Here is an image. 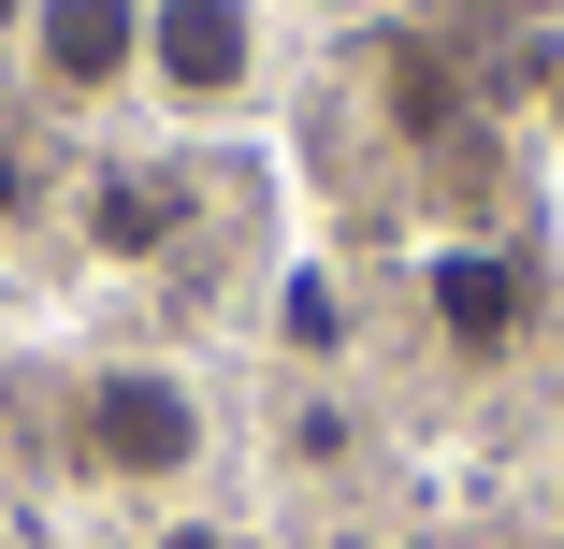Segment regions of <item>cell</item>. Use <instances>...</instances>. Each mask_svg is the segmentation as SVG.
Returning <instances> with one entry per match:
<instances>
[{"instance_id":"6da1fadb","label":"cell","mask_w":564,"mask_h":549,"mask_svg":"<svg viewBox=\"0 0 564 549\" xmlns=\"http://www.w3.org/2000/svg\"><path fill=\"white\" fill-rule=\"evenodd\" d=\"M87 449H101V477H174V463L203 449V405H188L174 376L131 362V376H101V391H87Z\"/></svg>"},{"instance_id":"7a4b0ae2","label":"cell","mask_w":564,"mask_h":549,"mask_svg":"<svg viewBox=\"0 0 564 549\" xmlns=\"http://www.w3.org/2000/svg\"><path fill=\"white\" fill-rule=\"evenodd\" d=\"M247 58H261V15H247V0H145V73L174 101H232Z\"/></svg>"},{"instance_id":"3957f363","label":"cell","mask_w":564,"mask_h":549,"mask_svg":"<svg viewBox=\"0 0 564 549\" xmlns=\"http://www.w3.org/2000/svg\"><path fill=\"white\" fill-rule=\"evenodd\" d=\"M30 44H44V87H117L145 58V0H30Z\"/></svg>"},{"instance_id":"277c9868","label":"cell","mask_w":564,"mask_h":549,"mask_svg":"<svg viewBox=\"0 0 564 549\" xmlns=\"http://www.w3.org/2000/svg\"><path fill=\"white\" fill-rule=\"evenodd\" d=\"M434 333L464 348V362H492V348L521 333V261H507V246H448V261H434Z\"/></svg>"},{"instance_id":"5b68a950","label":"cell","mask_w":564,"mask_h":549,"mask_svg":"<svg viewBox=\"0 0 564 549\" xmlns=\"http://www.w3.org/2000/svg\"><path fill=\"white\" fill-rule=\"evenodd\" d=\"M174 217H188V188H174V174H101V188H87V232L117 246V261H145Z\"/></svg>"},{"instance_id":"8992f818","label":"cell","mask_w":564,"mask_h":549,"mask_svg":"<svg viewBox=\"0 0 564 549\" xmlns=\"http://www.w3.org/2000/svg\"><path fill=\"white\" fill-rule=\"evenodd\" d=\"M160 549H232V535H203V520H188V535H160Z\"/></svg>"},{"instance_id":"52a82bcc","label":"cell","mask_w":564,"mask_h":549,"mask_svg":"<svg viewBox=\"0 0 564 549\" xmlns=\"http://www.w3.org/2000/svg\"><path fill=\"white\" fill-rule=\"evenodd\" d=\"M0 30H30V0H0Z\"/></svg>"}]
</instances>
